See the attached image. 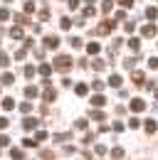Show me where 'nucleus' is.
I'll list each match as a JSON object with an SVG mask.
<instances>
[{
	"label": "nucleus",
	"instance_id": "nucleus-21",
	"mask_svg": "<svg viewBox=\"0 0 158 160\" xmlns=\"http://www.w3.org/2000/svg\"><path fill=\"white\" fill-rule=\"evenodd\" d=\"M146 18H148V20H156V18H158V10H156V8H146Z\"/></svg>",
	"mask_w": 158,
	"mask_h": 160
},
{
	"label": "nucleus",
	"instance_id": "nucleus-20",
	"mask_svg": "<svg viewBox=\"0 0 158 160\" xmlns=\"http://www.w3.org/2000/svg\"><path fill=\"white\" fill-rule=\"evenodd\" d=\"M104 103H106V99H104L101 94H97V96L92 99V106H104Z\"/></svg>",
	"mask_w": 158,
	"mask_h": 160
},
{
	"label": "nucleus",
	"instance_id": "nucleus-16",
	"mask_svg": "<svg viewBox=\"0 0 158 160\" xmlns=\"http://www.w3.org/2000/svg\"><path fill=\"white\" fill-rule=\"evenodd\" d=\"M35 74H37V69H35L32 64H27V67H25V77H27V79H32Z\"/></svg>",
	"mask_w": 158,
	"mask_h": 160
},
{
	"label": "nucleus",
	"instance_id": "nucleus-12",
	"mask_svg": "<svg viewBox=\"0 0 158 160\" xmlns=\"http://www.w3.org/2000/svg\"><path fill=\"white\" fill-rule=\"evenodd\" d=\"M92 69H97V72H104V69H106V62L94 59V62H92Z\"/></svg>",
	"mask_w": 158,
	"mask_h": 160
},
{
	"label": "nucleus",
	"instance_id": "nucleus-46",
	"mask_svg": "<svg viewBox=\"0 0 158 160\" xmlns=\"http://www.w3.org/2000/svg\"><path fill=\"white\" fill-rule=\"evenodd\" d=\"M114 20H126V12H124V10H118V12H116V18H114Z\"/></svg>",
	"mask_w": 158,
	"mask_h": 160
},
{
	"label": "nucleus",
	"instance_id": "nucleus-8",
	"mask_svg": "<svg viewBox=\"0 0 158 160\" xmlns=\"http://www.w3.org/2000/svg\"><path fill=\"white\" fill-rule=\"evenodd\" d=\"M141 35H143V37H153V35H156V25H146V27L141 30Z\"/></svg>",
	"mask_w": 158,
	"mask_h": 160
},
{
	"label": "nucleus",
	"instance_id": "nucleus-49",
	"mask_svg": "<svg viewBox=\"0 0 158 160\" xmlns=\"http://www.w3.org/2000/svg\"><path fill=\"white\" fill-rule=\"evenodd\" d=\"M97 155H106V148L104 145H97Z\"/></svg>",
	"mask_w": 158,
	"mask_h": 160
},
{
	"label": "nucleus",
	"instance_id": "nucleus-32",
	"mask_svg": "<svg viewBox=\"0 0 158 160\" xmlns=\"http://www.w3.org/2000/svg\"><path fill=\"white\" fill-rule=\"evenodd\" d=\"M40 20H50V10H47V8L40 10Z\"/></svg>",
	"mask_w": 158,
	"mask_h": 160
},
{
	"label": "nucleus",
	"instance_id": "nucleus-34",
	"mask_svg": "<svg viewBox=\"0 0 158 160\" xmlns=\"http://www.w3.org/2000/svg\"><path fill=\"white\" fill-rule=\"evenodd\" d=\"M69 44H72L74 49H79V47H82V40H79V37H72V40H69Z\"/></svg>",
	"mask_w": 158,
	"mask_h": 160
},
{
	"label": "nucleus",
	"instance_id": "nucleus-23",
	"mask_svg": "<svg viewBox=\"0 0 158 160\" xmlns=\"http://www.w3.org/2000/svg\"><path fill=\"white\" fill-rule=\"evenodd\" d=\"M10 37H13V40H22V30H20V27H13V30H10Z\"/></svg>",
	"mask_w": 158,
	"mask_h": 160
},
{
	"label": "nucleus",
	"instance_id": "nucleus-1",
	"mask_svg": "<svg viewBox=\"0 0 158 160\" xmlns=\"http://www.w3.org/2000/svg\"><path fill=\"white\" fill-rule=\"evenodd\" d=\"M72 64H74V62H72L69 54H57V59L52 62V67L59 69V72H69V69H72Z\"/></svg>",
	"mask_w": 158,
	"mask_h": 160
},
{
	"label": "nucleus",
	"instance_id": "nucleus-55",
	"mask_svg": "<svg viewBox=\"0 0 158 160\" xmlns=\"http://www.w3.org/2000/svg\"><path fill=\"white\" fill-rule=\"evenodd\" d=\"M156 101H158V89H156Z\"/></svg>",
	"mask_w": 158,
	"mask_h": 160
},
{
	"label": "nucleus",
	"instance_id": "nucleus-41",
	"mask_svg": "<svg viewBox=\"0 0 158 160\" xmlns=\"http://www.w3.org/2000/svg\"><path fill=\"white\" fill-rule=\"evenodd\" d=\"M138 126H141V121H138V118H131V121H129V128H138Z\"/></svg>",
	"mask_w": 158,
	"mask_h": 160
},
{
	"label": "nucleus",
	"instance_id": "nucleus-17",
	"mask_svg": "<svg viewBox=\"0 0 158 160\" xmlns=\"http://www.w3.org/2000/svg\"><path fill=\"white\" fill-rule=\"evenodd\" d=\"M25 96H27V99H35V96H37V86H27V89H25Z\"/></svg>",
	"mask_w": 158,
	"mask_h": 160
},
{
	"label": "nucleus",
	"instance_id": "nucleus-36",
	"mask_svg": "<svg viewBox=\"0 0 158 160\" xmlns=\"http://www.w3.org/2000/svg\"><path fill=\"white\" fill-rule=\"evenodd\" d=\"M74 126H77L79 131H84V128H87V118H79L77 123H74Z\"/></svg>",
	"mask_w": 158,
	"mask_h": 160
},
{
	"label": "nucleus",
	"instance_id": "nucleus-44",
	"mask_svg": "<svg viewBox=\"0 0 158 160\" xmlns=\"http://www.w3.org/2000/svg\"><path fill=\"white\" fill-rule=\"evenodd\" d=\"M25 145H27V148H32V145H37V140H35V138H25Z\"/></svg>",
	"mask_w": 158,
	"mask_h": 160
},
{
	"label": "nucleus",
	"instance_id": "nucleus-38",
	"mask_svg": "<svg viewBox=\"0 0 158 160\" xmlns=\"http://www.w3.org/2000/svg\"><path fill=\"white\" fill-rule=\"evenodd\" d=\"M148 67H151V69H158V57H151V59H148Z\"/></svg>",
	"mask_w": 158,
	"mask_h": 160
},
{
	"label": "nucleus",
	"instance_id": "nucleus-10",
	"mask_svg": "<svg viewBox=\"0 0 158 160\" xmlns=\"http://www.w3.org/2000/svg\"><path fill=\"white\" fill-rule=\"evenodd\" d=\"M109 86L118 89V86H121V77H118V74H111V77H109Z\"/></svg>",
	"mask_w": 158,
	"mask_h": 160
},
{
	"label": "nucleus",
	"instance_id": "nucleus-37",
	"mask_svg": "<svg viewBox=\"0 0 158 160\" xmlns=\"http://www.w3.org/2000/svg\"><path fill=\"white\" fill-rule=\"evenodd\" d=\"M20 111H22V113H30L32 106H30V103H20Z\"/></svg>",
	"mask_w": 158,
	"mask_h": 160
},
{
	"label": "nucleus",
	"instance_id": "nucleus-11",
	"mask_svg": "<svg viewBox=\"0 0 158 160\" xmlns=\"http://www.w3.org/2000/svg\"><path fill=\"white\" fill-rule=\"evenodd\" d=\"M0 81H3V84H5V86H10V84H13V81H15V77H13V74H10V72H5V74H3V77H0Z\"/></svg>",
	"mask_w": 158,
	"mask_h": 160
},
{
	"label": "nucleus",
	"instance_id": "nucleus-42",
	"mask_svg": "<svg viewBox=\"0 0 158 160\" xmlns=\"http://www.w3.org/2000/svg\"><path fill=\"white\" fill-rule=\"evenodd\" d=\"M8 18H10V12H8L5 8H0V20H8Z\"/></svg>",
	"mask_w": 158,
	"mask_h": 160
},
{
	"label": "nucleus",
	"instance_id": "nucleus-3",
	"mask_svg": "<svg viewBox=\"0 0 158 160\" xmlns=\"http://www.w3.org/2000/svg\"><path fill=\"white\" fill-rule=\"evenodd\" d=\"M42 96H45V101H47V103L57 99V91H55V89L50 86V79H45V94H42Z\"/></svg>",
	"mask_w": 158,
	"mask_h": 160
},
{
	"label": "nucleus",
	"instance_id": "nucleus-26",
	"mask_svg": "<svg viewBox=\"0 0 158 160\" xmlns=\"http://www.w3.org/2000/svg\"><path fill=\"white\" fill-rule=\"evenodd\" d=\"M0 67H3V69H5V67H10V57H8L5 52L0 54Z\"/></svg>",
	"mask_w": 158,
	"mask_h": 160
},
{
	"label": "nucleus",
	"instance_id": "nucleus-14",
	"mask_svg": "<svg viewBox=\"0 0 158 160\" xmlns=\"http://www.w3.org/2000/svg\"><path fill=\"white\" fill-rule=\"evenodd\" d=\"M3 108H5V111H10V108H15V101L10 99V96H5V99H3Z\"/></svg>",
	"mask_w": 158,
	"mask_h": 160
},
{
	"label": "nucleus",
	"instance_id": "nucleus-27",
	"mask_svg": "<svg viewBox=\"0 0 158 160\" xmlns=\"http://www.w3.org/2000/svg\"><path fill=\"white\" fill-rule=\"evenodd\" d=\"M59 27H62V30H69V27H72V20H69V18H62V20H59Z\"/></svg>",
	"mask_w": 158,
	"mask_h": 160
},
{
	"label": "nucleus",
	"instance_id": "nucleus-51",
	"mask_svg": "<svg viewBox=\"0 0 158 160\" xmlns=\"http://www.w3.org/2000/svg\"><path fill=\"white\" fill-rule=\"evenodd\" d=\"M69 8H72V10H77V8H79V0H69Z\"/></svg>",
	"mask_w": 158,
	"mask_h": 160
},
{
	"label": "nucleus",
	"instance_id": "nucleus-43",
	"mask_svg": "<svg viewBox=\"0 0 158 160\" xmlns=\"http://www.w3.org/2000/svg\"><path fill=\"white\" fill-rule=\"evenodd\" d=\"M118 5H124V8H131V5H134V0H116Z\"/></svg>",
	"mask_w": 158,
	"mask_h": 160
},
{
	"label": "nucleus",
	"instance_id": "nucleus-25",
	"mask_svg": "<svg viewBox=\"0 0 158 160\" xmlns=\"http://www.w3.org/2000/svg\"><path fill=\"white\" fill-rule=\"evenodd\" d=\"M129 47H131L134 52H138V49H141V40H136V37H134V40H129Z\"/></svg>",
	"mask_w": 158,
	"mask_h": 160
},
{
	"label": "nucleus",
	"instance_id": "nucleus-52",
	"mask_svg": "<svg viewBox=\"0 0 158 160\" xmlns=\"http://www.w3.org/2000/svg\"><path fill=\"white\" fill-rule=\"evenodd\" d=\"M8 143H10V138H8V136H0V145H8Z\"/></svg>",
	"mask_w": 158,
	"mask_h": 160
},
{
	"label": "nucleus",
	"instance_id": "nucleus-48",
	"mask_svg": "<svg viewBox=\"0 0 158 160\" xmlns=\"http://www.w3.org/2000/svg\"><path fill=\"white\" fill-rule=\"evenodd\" d=\"M97 138V136H94V133H87V136H84V143H92V140Z\"/></svg>",
	"mask_w": 158,
	"mask_h": 160
},
{
	"label": "nucleus",
	"instance_id": "nucleus-19",
	"mask_svg": "<svg viewBox=\"0 0 158 160\" xmlns=\"http://www.w3.org/2000/svg\"><path fill=\"white\" fill-rule=\"evenodd\" d=\"M69 138H72V133H57V136H55V140H57V143H67Z\"/></svg>",
	"mask_w": 158,
	"mask_h": 160
},
{
	"label": "nucleus",
	"instance_id": "nucleus-40",
	"mask_svg": "<svg viewBox=\"0 0 158 160\" xmlns=\"http://www.w3.org/2000/svg\"><path fill=\"white\" fill-rule=\"evenodd\" d=\"M92 89H94V91H101V89H104V84H101V81H97V79H94V84H92Z\"/></svg>",
	"mask_w": 158,
	"mask_h": 160
},
{
	"label": "nucleus",
	"instance_id": "nucleus-7",
	"mask_svg": "<svg viewBox=\"0 0 158 160\" xmlns=\"http://www.w3.org/2000/svg\"><path fill=\"white\" fill-rule=\"evenodd\" d=\"M37 123H40L37 118H25V121H22V128H27V131H32V128H37Z\"/></svg>",
	"mask_w": 158,
	"mask_h": 160
},
{
	"label": "nucleus",
	"instance_id": "nucleus-4",
	"mask_svg": "<svg viewBox=\"0 0 158 160\" xmlns=\"http://www.w3.org/2000/svg\"><path fill=\"white\" fill-rule=\"evenodd\" d=\"M143 108H146V101H141V99H134V101H131V111H134V113H141Z\"/></svg>",
	"mask_w": 158,
	"mask_h": 160
},
{
	"label": "nucleus",
	"instance_id": "nucleus-39",
	"mask_svg": "<svg viewBox=\"0 0 158 160\" xmlns=\"http://www.w3.org/2000/svg\"><path fill=\"white\" fill-rule=\"evenodd\" d=\"M124 67H126V69H134V67H136V62H134V59H124Z\"/></svg>",
	"mask_w": 158,
	"mask_h": 160
},
{
	"label": "nucleus",
	"instance_id": "nucleus-24",
	"mask_svg": "<svg viewBox=\"0 0 158 160\" xmlns=\"http://www.w3.org/2000/svg\"><path fill=\"white\" fill-rule=\"evenodd\" d=\"M111 158L121 160V158H124V148H114V150H111Z\"/></svg>",
	"mask_w": 158,
	"mask_h": 160
},
{
	"label": "nucleus",
	"instance_id": "nucleus-47",
	"mask_svg": "<svg viewBox=\"0 0 158 160\" xmlns=\"http://www.w3.org/2000/svg\"><path fill=\"white\" fill-rule=\"evenodd\" d=\"M42 158H45V160H52V158H55V155H52L50 150H42Z\"/></svg>",
	"mask_w": 158,
	"mask_h": 160
},
{
	"label": "nucleus",
	"instance_id": "nucleus-9",
	"mask_svg": "<svg viewBox=\"0 0 158 160\" xmlns=\"http://www.w3.org/2000/svg\"><path fill=\"white\" fill-rule=\"evenodd\" d=\"M87 52H89V54H99V52H101L99 42H89V44H87Z\"/></svg>",
	"mask_w": 158,
	"mask_h": 160
},
{
	"label": "nucleus",
	"instance_id": "nucleus-5",
	"mask_svg": "<svg viewBox=\"0 0 158 160\" xmlns=\"http://www.w3.org/2000/svg\"><path fill=\"white\" fill-rule=\"evenodd\" d=\"M37 72H40V77H42V79H50V74H52V67H50V64H40Z\"/></svg>",
	"mask_w": 158,
	"mask_h": 160
},
{
	"label": "nucleus",
	"instance_id": "nucleus-53",
	"mask_svg": "<svg viewBox=\"0 0 158 160\" xmlns=\"http://www.w3.org/2000/svg\"><path fill=\"white\" fill-rule=\"evenodd\" d=\"M8 123H10L8 118H0V128H8Z\"/></svg>",
	"mask_w": 158,
	"mask_h": 160
},
{
	"label": "nucleus",
	"instance_id": "nucleus-54",
	"mask_svg": "<svg viewBox=\"0 0 158 160\" xmlns=\"http://www.w3.org/2000/svg\"><path fill=\"white\" fill-rule=\"evenodd\" d=\"M84 2H89V5H94V2H97V0H84Z\"/></svg>",
	"mask_w": 158,
	"mask_h": 160
},
{
	"label": "nucleus",
	"instance_id": "nucleus-22",
	"mask_svg": "<svg viewBox=\"0 0 158 160\" xmlns=\"http://www.w3.org/2000/svg\"><path fill=\"white\" fill-rule=\"evenodd\" d=\"M156 128H158V126H156V121H153V118L146 121V131H148V133H156Z\"/></svg>",
	"mask_w": 158,
	"mask_h": 160
},
{
	"label": "nucleus",
	"instance_id": "nucleus-18",
	"mask_svg": "<svg viewBox=\"0 0 158 160\" xmlns=\"http://www.w3.org/2000/svg\"><path fill=\"white\" fill-rule=\"evenodd\" d=\"M131 79H134V84H138V86H141L146 77H143V72H134V77H131Z\"/></svg>",
	"mask_w": 158,
	"mask_h": 160
},
{
	"label": "nucleus",
	"instance_id": "nucleus-33",
	"mask_svg": "<svg viewBox=\"0 0 158 160\" xmlns=\"http://www.w3.org/2000/svg\"><path fill=\"white\" fill-rule=\"evenodd\" d=\"M124 30H126V32H134V30H136V22H126V25H124Z\"/></svg>",
	"mask_w": 158,
	"mask_h": 160
},
{
	"label": "nucleus",
	"instance_id": "nucleus-30",
	"mask_svg": "<svg viewBox=\"0 0 158 160\" xmlns=\"http://www.w3.org/2000/svg\"><path fill=\"white\" fill-rule=\"evenodd\" d=\"M77 94L79 96H87V84H77Z\"/></svg>",
	"mask_w": 158,
	"mask_h": 160
},
{
	"label": "nucleus",
	"instance_id": "nucleus-13",
	"mask_svg": "<svg viewBox=\"0 0 158 160\" xmlns=\"http://www.w3.org/2000/svg\"><path fill=\"white\" fill-rule=\"evenodd\" d=\"M10 158H13V160H22V158H25V153H22L20 148H13V150H10Z\"/></svg>",
	"mask_w": 158,
	"mask_h": 160
},
{
	"label": "nucleus",
	"instance_id": "nucleus-6",
	"mask_svg": "<svg viewBox=\"0 0 158 160\" xmlns=\"http://www.w3.org/2000/svg\"><path fill=\"white\" fill-rule=\"evenodd\" d=\"M57 44H59V40L55 37V35H47V37H45V47H50V49H55Z\"/></svg>",
	"mask_w": 158,
	"mask_h": 160
},
{
	"label": "nucleus",
	"instance_id": "nucleus-35",
	"mask_svg": "<svg viewBox=\"0 0 158 160\" xmlns=\"http://www.w3.org/2000/svg\"><path fill=\"white\" fill-rule=\"evenodd\" d=\"M35 140H37V143H42V140H47V133H45V131H37V136H35Z\"/></svg>",
	"mask_w": 158,
	"mask_h": 160
},
{
	"label": "nucleus",
	"instance_id": "nucleus-45",
	"mask_svg": "<svg viewBox=\"0 0 158 160\" xmlns=\"http://www.w3.org/2000/svg\"><path fill=\"white\" fill-rule=\"evenodd\" d=\"M94 12H97V10H94V8H92V5H89V8H87V10H84V15H87V18H92V15H94Z\"/></svg>",
	"mask_w": 158,
	"mask_h": 160
},
{
	"label": "nucleus",
	"instance_id": "nucleus-29",
	"mask_svg": "<svg viewBox=\"0 0 158 160\" xmlns=\"http://www.w3.org/2000/svg\"><path fill=\"white\" fill-rule=\"evenodd\" d=\"M15 20H18V25H30L27 15H15Z\"/></svg>",
	"mask_w": 158,
	"mask_h": 160
},
{
	"label": "nucleus",
	"instance_id": "nucleus-2",
	"mask_svg": "<svg viewBox=\"0 0 158 160\" xmlns=\"http://www.w3.org/2000/svg\"><path fill=\"white\" fill-rule=\"evenodd\" d=\"M114 27H116V20H104V22L97 27V35H109Z\"/></svg>",
	"mask_w": 158,
	"mask_h": 160
},
{
	"label": "nucleus",
	"instance_id": "nucleus-31",
	"mask_svg": "<svg viewBox=\"0 0 158 160\" xmlns=\"http://www.w3.org/2000/svg\"><path fill=\"white\" fill-rule=\"evenodd\" d=\"M25 12H35V2H32V0L25 2Z\"/></svg>",
	"mask_w": 158,
	"mask_h": 160
},
{
	"label": "nucleus",
	"instance_id": "nucleus-15",
	"mask_svg": "<svg viewBox=\"0 0 158 160\" xmlns=\"http://www.w3.org/2000/svg\"><path fill=\"white\" fill-rule=\"evenodd\" d=\"M111 8H114V0H104L101 2V12H111Z\"/></svg>",
	"mask_w": 158,
	"mask_h": 160
},
{
	"label": "nucleus",
	"instance_id": "nucleus-28",
	"mask_svg": "<svg viewBox=\"0 0 158 160\" xmlns=\"http://www.w3.org/2000/svg\"><path fill=\"white\" fill-rule=\"evenodd\" d=\"M92 118H94V121H99V123H101V121L106 118V116H104L101 111H92Z\"/></svg>",
	"mask_w": 158,
	"mask_h": 160
},
{
	"label": "nucleus",
	"instance_id": "nucleus-50",
	"mask_svg": "<svg viewBox=\"0 0 158 160\" xmlns=\"http://www.w3.org/2000/svg\"><path fill=\"white\" fill-rule=\"evenodd\" d=\"M114 131H116V133H121V131H124V123H118V121H116V123H114Z\"/></svg>",
	"mask_w": 158,
	"mask_h": 160
}]
</instances>
